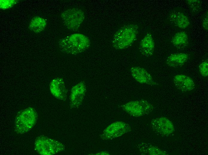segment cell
Listing matches in <instances>:
<instances>
[{
    "instance_id": "6da1fadb",
    "label": "cell",
    "mask_w": 208,
    "mask_h": 155,
    "mask_svg": "<svg viewBox=\"0 0 208 155\" xmlns=\"http://www.w3.org/2000/svg\"><path fill=\"white\" fill-rule=\"evenodd\" d=\"M60 50L63 52L75 55L86 50L89 47L90 41L86 35L80 33L68 35L58 41Z\"/></svg>"
},
{
    "instance_id": "7a4b0ae2",
    "label": "cell",
    "mask_w": 208,
    "mask_h": 155,
    "mask_svg": "<svg viewBox=\"0 0 208 155\" xmlns=\"http://www.w3.org/2000/svg\"><path fill=\"white\" fill-rule=\"evenodd\" d=\"M138 26L135 24L124 25L114 34L112 40L113 47L117 49H126L136 40L138 33Z\"/></svg>"
},
{
    "instance_id": "3957f363",
    "label": "cell",
    "mask_w": 208,
    "mask_h": 155,
    "mask_svg": "<svg viewBox=\"0 0 208 155\" xmlns=\"http://www.w3.org/2000/svg\"><path fill=\"white\" fill-rule=\"evenodd\" d=\"M37 118V113L32 107H28L20 111L15 117V132L17 134H21L27 132L35 125Z\"/></svg>"
},
{
    "instance_id": "277c9868",
    "label": "cell",
    "mask_w": 208,
    "mask_h": 155,
    "mask_svg": "<svg viewBox=\"0 0 208 155\" xmlns=\"http://www.w3.org/2000/svg\"><path fill=\"white\" fill-rule=\"evenodd\" d=\"M65 149L64 146L61 142L44 136L37 137L34 142L35 150L40 155H54Z\"/></svg>"
},
{
    "instance_id": "5b68a950",
    "label": "cell",
    "mask_w": 208,
    "mask_h": 155,
    "mask_svg": "<svg viewBox=\"0 0 208 155\" xmlns=\"http://www.w3.org/2000/svg\"><path fill=\"white\" fill-rule=\"evenodd\" d=\"M120 107L126 112L135 117L147 115L152 111L154 108L152 104L143 99L131 101Z\"/></svg>"
},
{
    "instance_id": "8992f818",
    "label": "cell",
    "mask_w": 208,
    "mask_h": 155,
    "mask_svg": "<svg viewBox=\"0 0 208 155\" xmlns=\"http://www.w3.org/2000/svg\"><path fill=\"white\" fill-rule=\"evenodd\" d=\"M83 11L79 8L67 9L62 13L61 17L63 23L68 29L77 31L85 18Z\"/></svg>"
},
{
    "instance_id": "52a82bcc",
    "label": "cell",
    "mask_w": 208,
    "mask_h": 155,
    "mask_svg": "<svg viewBox=\"0 0 208 155\" xmlns=\"http://www.w3.org/2000/svg\"><path fill=\"white\" fill-rule=\"evenodd\" d=\"M131 131L129 125L122 121H116L105 128L100 137L103 140H111L120 136Z\"/></svg>"
},
{
    "instance_id": "ba28073f",
    "label": "cell",
    "mask_w": 208,
    "mask_h": 155,
    "mask_svg": "<svg viewBox=\"0 0 208 155\" xmlns=\"http://www.w3.org/2000/svg\"><path fill=\"white\" fill-rule=\"evenodd\" d=\"M151 125L154 131L164 136L170 135L175 130L172 123L165 117H160L152 120Z\"/></svg>"
},
{
    "instance_id": "9c48e42d",
    "label": "cell",
    "mask_w": 208,
    "mask_h": 155,
    "mask_svg": "<svg viewBox=\"0 0 208 155\" xmlns=\"http://www.w3.org/2000/svg\"><path fill=\"white\" fill-rule=\"evenodd\" d=\"M86 91L85 84L83 81L79 82L72 87L69 98L71 108H76L81 105Z\"/></svg>"
},
{
    "instance_id": "30bf717a",
    "label": "cell",
    "mask_w": 208,
    "mask_h": 155,
    "mask_svg": "<svg viewBox=\"0 0 208 155\" xmlns=\"http://www.w3.org/2000/svg\"><path fill=\"white\" fill-rule=\"evenodd\" d=\"M50 89L56 98L65 100L67 98V89L63 79L57 78L53 79L50 84Z\"/></svg>"
},
{
    "instance_id": "8fae6325",
    "label": "cell",
    "mask_w": 208,
    "mask_h": 155,
    "mask_svg": "<svg viewBox=\"0 0 208 155\" xmlns=\"http://www.w3.org/2000/svg\"><path fill=\"white\" fill-rule=\"evenodd\" d=\"M130 72L133 78L141 83L151 85L157 84L151 75L144 68L140 66H134L130 69Z\"/></svg>"
},
{
    "instance_id": "7c38bea8",
    "label": "cell",
    "mask_w": 208,
    "mask_h": 155,
    "mask_svg": "<svg viewBox=\"0 0 208 155\" xmlns=\"http://www.w3.org/2000/svg\"><path fill=\"white\" fill-rule=\"evenodd\" d=\"M173 83L178 89L182 92H187L193 90L195 84L190 77L183 74H178L173 78Z\"/></svg>"
},
{
    "instance_id": "4fadbf2b",
    "label": "cell",
    "mask_w": 208,
    "mask_h": 155,
    "mask_svg": "<svg viewBox=\"0 0 208 155\" xmlns=\"http://www.w3.org/2000/svg\"><path fill=\"white\" fill-rule=\"evenodd\" d=\"M155 45L154 40L151 34L148 33L145 36L140 43V52L145 57L151 56L153 54Z\"/></svg>"
},
{
    "instance_id": "5bb4252c",
    "label": "cell",
    "mask_w": 208,
    "mask_h": 155,
    "mask_svg": "<svg viewBox=\"0 0 208 155\" xmlns=\"http://www.w3.org/2000/svg\"><path fill=\"white\" fill-rule=\"evenodd\" d=\"M189 55L185 53H178L169 55L166 60L167 65L170 67L178 68L183 66L187 61Z\"/></svg>"
},
{
    "instance_id": "9a60e30c",
    "label": "cell",
    "mask_w": 208,
    "mask_h": 155,
    "mask_svg": "<svg viewBox=\"0 0 208 155\" xmlns=\"http://www.w3.org/2000/svg\"><path fill=\"white\" fill-rule=\"evenodd\" d=\"M137 147L142 155H169L165 151L149 143L142 142L138 145Z\"/></svg>"
},
{
    "instance_id": "2e32d148",
    "label": "cell",
    "mask_w": 208,
    "mask_h": 155,
    "mask_svg": "<svg viewBox=\"0 0 208 155\" xmlns=\"http://www.w3.org/2000/svg\"><path fill=\"white\" fill-rule=\"evenodd\" d=\"M170 18L176 26L181 29L186 28L190 24L188 17L182 13H172L170 15Z\"/></svg>"
},
{
    "instance_id": "e0dca14e",
    "label": "cell",
    "mask_w": 208,
    "mask_h": 155,
    "mask_svg": "<svg viewBox=\"0 0 208 155\" xmlns=\"http://www.w3.org/2000/svg\"><path fill=\"white\" fill-rule=\"evenodd\" d=\"M47 22L44 18L39 16H35L31 20L28 28L33 32L38 33L43 30L45 28Z\"/></svg>"
},
{
    "instance_id": "ac0fdd59",
    "label": "cell",
    "mask_w": 208,
    "mask_h": 155,
    "mask_svg": "<svg viewBox=\"0 0 208 155\" xmlns=\"http://www.w3.org/2000/svg\"><path fill=\"white\" fill-rule=\"evenodd\" d=\"M172 42L173 45L178 48H183L188 44V36L185 31L178 32L173 37Z\"/></svg>"
},
{
    "instance_id": "d6986e66",
    "label": "cell",
    "mask_w": 208,
    "mask_h": 155,
    "mask_svg": "<svg viewBox=\"0 0 208 155\" xmlns=\"http://www.w3.org/2000/svg\"><path fill=\"white\" fill-rule=\"evenodd\" d=\"M186 3L192 12L196 13L200 10L201 7V3L200 0H187Z\"/></svg>"
},
{
    "instance_id": "ffe728a7",
    "label": "cell",
    "mask_w": 208,
    "mask_h": 155,
    "mask_svg": "<svg viewBox=\"0 0 208 155\" xmlns=\"http://www.w3.org/2000/svg\"><path fill=\"white\" fill-rule=\"evenodd\" d=\"M18 2L19 1L16 0H1L0 9L4 10L10 9Z\"/></svg>"
},
{
    "instance_id": "44dd1931",
    "label": "cell",
    "mask_w": 208,
    "mask_h": 155,
    "mask_svg": "<svg viewBox=\"0 0 208 155\" xmlns=\"http://www.w3.org/2000/svg\"><path fill=\"white\" fill-rule=\"evenodd\" d=\"M199 70L201 75L204 77L208 75V61L207 59L201 63L199 66Z\"/></svg>"
},
{
    "instance_id": "7402d4cb",
    "label": "cell",
    "mask_w": 208,
    "mask_h": 155,
    "mask_svg": "<svg viewBox=\"0 0 208 155\" xmlns=\"http://www.w3.org/2000/svg\"><path fill=\"white\" fill-rule=\"evenodd\" d=\"M208 12L205 15L202 21V25L204 29L206 31L208 30Z\"/></svg>"
},
{
    "instance_id": "603a6c76",
    "label": "cell",
    "mask_w": 208,
    "mask_h": 155,
    "mask_svg": "<svg viewBox=\"0 0 208 155\" xmlns=\"http://www.w3.org/2000/svg\"><path fill=\"white\" fill-rule=\"evenodd\" d=\"M97 155H109V153L107 151H101L97 154Z\"/></svg>"
}]
</instances>
